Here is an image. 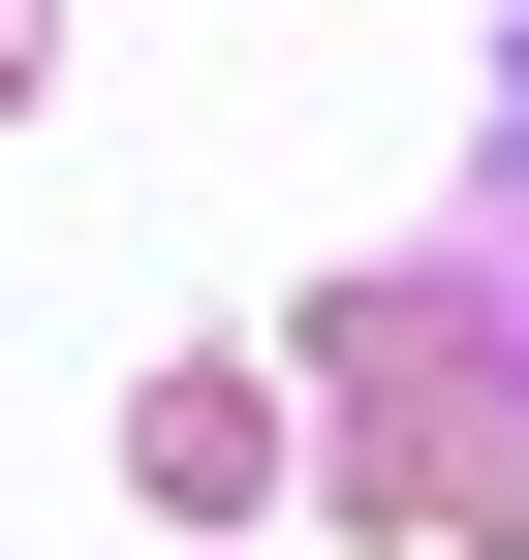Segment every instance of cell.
Wrapping results in <instances>:
<instances>
[{"label": "cell", "mask_w": 529, "mask_h": 560, "mask_svg": "<svg viewBox=\"0 0 529 560\" xmlns=\"http://www.w3.org/2000/svg\"><path fill=\"white\" fill-rule=\"evenodd\" d=\"M281 405H311V499H374V529H529V342H498V280L468 249H405V280H311V342H281Z\"/></svg>", "instance_id": "obj_1"}, {"label": "cell", "mask_w": 529, "mask_h": 560, "mask_svg": "<svg viewBox=\"0 0 529 560\" xmlns=\"http://www.w3.org/2000/svg\"><path fill=\"white\" fill-rule=\"evenodd\" d=\"M281 436H311V405H281V374H249V342H187V374H125V467H156V499H187V529H249V499H311V467H281Z\"/></svg>", "instance_id": "obj_2"}, {"label": "cell", "mask_w": 529, "mask_h": 560, "mask_svg": "<svg viewBox=\"0 0 529 560\" xmlns=\"http://www.w3.org/2000/svg\"><path fill=\"white\" fill-rule=\"evenodd\" d=\"M468 280H498V342H529V156H498V219H468Z\"/></svg>", "instance_id": "obj_3"}, {"label": "cell", "mask_w": 529, "mask_h": 560, "mask_svg": "<svg viewBox=\"0 0 529 560\" xmlns=\"http://www.w3.org/2000/svg\"><path fill=\"white\" fill-rule=\"evenodd\" d=\"M32 62H62V0H0V94H32Z\"/></svg>", "instance_id": "obj_4"}, {"label": "cell", "mask_w": 529, "mask_h": 560, "mask_svg": "<svg viewBox=\"0 0 529 560\" xmlns=\"http://www.w3.org/2000/svg\"><path fill=\"white\" fill-rule=\"evenodd\" d=\"M498 94H529V32H498Z\"/></svg>", "instance_id": "obj_5"}]
</instances>
